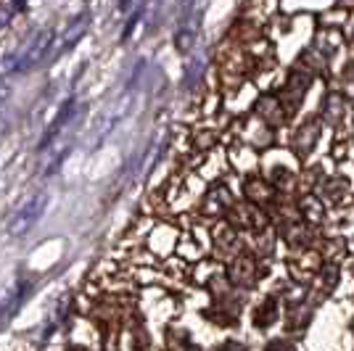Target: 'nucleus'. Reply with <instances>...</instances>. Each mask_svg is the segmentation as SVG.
<instances>
[{
	"instance_id": "4",
	"label": "nucleus",
	"mask_w": 354,
	"mask_h": 351,
	"mask_svg": "<svg viewBox=\"0 0 354 351\" xmlns=\"http://www.w3.org/2000/svg\"><path fill=\"white\" fill-rule=\"evenodd\" d=\"M88 24H90V16L85 14V11H82V14H77L74 19H69V21H66V27H64V32H61L59 50H56V53L66 50V48H72L74 43H80V40L85 37V32H88Z\"/></svg>"
},
{
	"instance_id": "2",
	"label": "nucleus",
	"mask_w": 354,
	"mask_h": 351,
	"mask_svg": "<svg viewBox=\"0 0 354 351\" xmlns=\"http://www.w3.org/2000/svg\"><path fill=\"white\" fill-rule=\"evenodd\" d=\"M53 48V30L45 27V30H37L30 40L24 43V48L14 53L16 59V72H27V69H35L37 64H43V59L50 53Z\"/></svg>"
},
{
	"instance_id": "8",
	"label": "nucleus",
	"mask_w": 354,
	"mask_h": 351,
	"mask_svg": "<svg viewBox=\"0 0 354 351\" xmlns=\"http://www.w3.org/2000/svg\"><path fill=\"white\" fill-rule=\"evenodd\" d=\"M14 14H16V6H0V27H6Z\"/></svg>"
},
{
	"instance_id": "6",
	"label": "nucleus",
	"mask_w": 354,
	"mask_h": 351,
	"mask_svg": "<svg viewBox=\"0 0 354 351\" xmlns=\"http://www.w3.org/2000/svg\"><path fill=\"white\" fill-rule=\"evenodd\" d=\"M19 298H21V283H19V280H11V283L0 291V317L8 314V312H14V307L19 304Z\"/></svg>"
},
{
	"instance_id": "10",
	"label": "nucleus",
	"mask_w": 354,
	"mask_h": 351,
	"mask_svg": "<svg viewBox=\"0 0 354 351\" xmlns=\"http://www.w3.org/2000/svg\"><path fill=\"white\" fill-rule=\"evenodd\" d=\"M3 132H6V119L0 117V135H3Z\"/></svg>"
},
{
	"instance_id": "9",
	"label": "nucleus",
	"mask_w": 354,
	"mask_h": 351,
	"mask_svg": "<svg viewBox=\"0 0 354 351\" xmlns=\"http://www.w3.org/2000/svg\"><path fill=\"white\" fill-rule=\"evenodd\" d=\"M8 95H11V88H8L6 82H0V106L8 101Z\"/></svg>"
},
{
	"instance_id": "1",
	"label": "nucleus",
	"mask_w": 354,
	"mask_h": 351,
	"mask_svg": "<svg viewBox=\"0 0 354 351\" xmlns=\"http://www.w3.org/2000/svg\"><path fill=\"white\" fill-rule=\"evenodd\" d=\"M45 209H48V193H35V196H30L24 204L19 206L14 211V217L8 220V235H14V238H19V235H27L37 225V222L43 220Z\"/></svg>"
},
{
	"instance_id": "7",
	"label": "nucleus",
	"mask_w": 354,
	"mask_h": 351,
	"mask_svg": "<svg viewBox=\"0 0 354 351\" xmlns=\"http://www.w3.org/2000/svg\"><path fill=\"white\" fill-rule=\"evenodd\" d=\"M74 108H77V106H74V101H69V103H66V106H64V108H61V111H59V117H56V119H53V122H50V127H48V132H45V135H43V140H40V148L48 146V143H50V140L56 137V132L61 130V124H66V122L72 119Z\"/></svg>"
},
{
	"instance_id": "3",
	"label": "nucleus",
	"mask_w": 354,
	"mask_h": 351,
	"mask_svg": "<svg viewBox=\"0 0 354 351\" xmlns=\"http://www.w3.org/2000/svg\"><path fill=\"white\" fill-rule=\"evenodd\" d=\"M127 106H130V98H122V101H117L114 106H109L104 114L95 119V124H93V132H95V140H93V146H98V143L104 140L106 135L114 130V124H117L119 119L124 117Z\"/></svg>"
},
{
	"instance_id": "5",
	"label": "nucleus",
	"mask_w": 354,
	"mask_h": 351,
	"mask_svg": "<svg viewBox=\"0 0 354 351\" xmlns=\"http://www.w3.org/2000/svg\"><path fill=\"white\" fill-rule=\"evenodd\" d=\"M257 264H254V259H249V256H241L233 267H230V278L236 280L238 285H251L254 280H257Z\"/></svg>"
}]
</instances>
